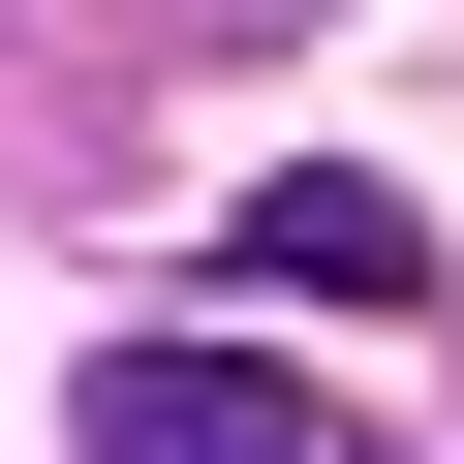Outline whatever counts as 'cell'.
Wrapping results in <instances>:
<instances>
[{"instance_id":"1","label":"cell","mask_w":464,"mask_h":464,"mask_svg":"<svg viewBox=\"0 0 464 464\" xmlns=\"http://www.w3.org/2000/svg\"><path fill=\"white\" fill-rule=\"evenodd\" d=\"M63 464H310V372L217 341V310H186V341H93V372H63Z\"/></svg>"},{"instance_id":"2","label":"cell","mask_w":464,"mask_h":464,"mask_svg":"<svg viewBox=\"0 0 464 464\" xmlns=\"http://www.w3.org/2000/svg\"><path fill=\"white\" fill-rule=\"evenodd\" d=\"M217 279H248V310H402V279H433V217H402L372 155H279L248 217H217Z\"/></svg>"}]
</instances>
